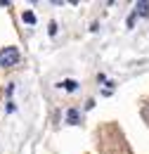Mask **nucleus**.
I'll return each mask as SVG.
<instances>
[{
    "instance_id": "7ed1b4c3",
    "label": "nucleus",
    "mask_w": 149,
    "mask_h": 154,
    "mask_svg": "<svg viewBox=\"0 0 149 154\" xmlns=\"http://www.w3.org/2000/svg\"><path fill=\"white\" fill-rule=\"evenodd\" d=\"M132 14H135V17H149V2H144V0L135 2V10H132Z\"/></svg>"
},
{
    "instance_id": "0eeeda50",
    "label": "nucleus",
    "mask_w": 149,
    "mask_h": 154,
    "mask_svg": "<svg viewBox=\"0 0 149 154\" xmlns=\"http://www.w3.org/2000/svg\"><path fill=\"white\" fill-rule=\"evenodd\" d=\"M50 36H57V21H50V29H47Z\"/></svg>"
},
{
    "instance_id": "6e6552de",
    "label": "nucleus",
    "mask_w": 149,
    "mask_h": 154,
    "mask_svg": "<svg viewBox=\"0 0 149 154\" xmlns=\"http://www.w3.org/2000/svg\"><path fill=\"white\" fill-rule=\"evenodd\" d=\"M12 93H14V83H10V85H7V90H5V95L10 97V95H12Z\"/></svg>"
},
{
    "instance_id": "1a4fd4ad",
    "label": "nucleus",
    "mask_w": 149,
    "mask_h": 154,
    "mask_svg": "<svg viewBox=\"0 0 149 154\" xmlns=\"http://www.w3.org/2000/svg\"><path fill=\"white\" fill-rule=\"evenodd\" d=\"M132 24H135V14H130V17H128V29H132Z\"/></svg>"
},
{
    "instance_id": "39448f33",
    "label": "nucleus",
    "mask_w": 149,
    "mask_h": 154,
    "mask_svg": "<svg viewBox=\"0 0 149 154\" xmlns=\"http://www.w3.org/2000/svg\"><path fill=\"white\" fill-rule=\"evenodd\" d=\"M21 19L26 21V24H31V26L36 24V17H33V12H29V10H26V12H21Z\"/></svg>"
},
{
    "instance_id": "f257e3e1",
    "label": "nucleus",
    "mask_w": 149,
    "mask_h": 154,
    "mask_svg": "<svg viewBox=\"0 0 149 154\" xmlns=\"http://www.w3.org/2000/svg\"><path fill=\"white\" fill-rule=\"evenodd\" d=\"M19 59H21V55H19L17 48H2L0 50V69H10V66H17Z\"/></svg>"
},
{
    "instance_id": "f03ea898",
    "label": "nucleus",
    "mask_w": 149,
    "mask_h": 154,
    "mask_svg": "<svg viewBox=\"0 0 149 154\" xmlns=\"http://www.w3.org/2000/svg\"><path fill=\"white\" fill-rule=\"evenodd\" d=\"M57 88L64 90V93H76V90H78V81H74V78H64V81L57 83Z\"/></svg>"
},
{
    "instance_id": "20e7f679",
    "label": "nucleus",
    "mask_w": 149,
    "mask_h": 154,
    "mask_svg": "<svg viewBox=\"0 0 149 154\" xmlns=\"http://www.w3.org/2000/svg\"><path fill=\"white\" fill-rule=\"evenodd\" d=\"M78 121H81V109H76V107L66 109V123H69V126H76Z\"/></svg>"
},
{
    "instance_id": "423d86ee",
    "label": "nucleus",
    "mask_w": 149,
    "mask_h": 154,
    "mask_svg": "<svg viewBox=\"0 0 149 154\" xmlns=\"http://www.w3.org/2000/svg\"><path fill=\"white\" fill-rule=\"evenodd\" d=\"M5 109H7V114H14V112H17V104H14V102H12V100H10V102H7V107H5Z\"/></svg>"
}]
</instances>
